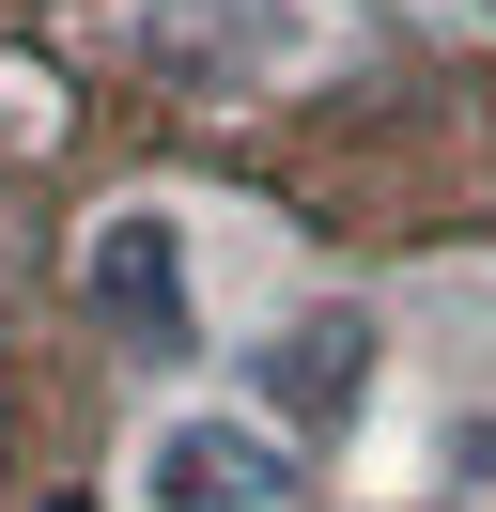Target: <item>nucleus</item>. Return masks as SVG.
Here are the masks:
<instances>
[{
  "mask_svg": "<svg viewBox=\"0 0 496 512\" xmlns=\"http://www.w3.org/2000/svg\"><path fill=\"white\" fill-rule=\"evenodd\" d=\"M93 311H109L124 342L186 357V326H202V295H186V233H171V218H109V233H93Z\"/></svg>",
  "mask_w": 496,
  "mask_h": 512,
  "instance_id": "1",
  "label": "nucleus"
},
{
  "mask_svg": "<svg viewBox=\"0 0 496 512\" xmlns=\"http://www.w3.org/2000/svg\"><path fill=\"white\" fill-rule=\"evenodd\" d=\"M140 481H155V512H264V497H279V450L233 435V419H171Z\"/></svg>",
  "mask_w": 496,
  "mask_h": 512,
  "instance_id": "2",
  "label": "nucleus"
},
{
  "mask_svg": "<svg viewBox=\"0 0 496 512\" xmlns=\"http://www.w3.org/2000/svg\"><path fill=\"white\" fill-rule=\"evenodd\" d=\"M357 357H372V326H357V311H326V326H279V342H264V404L326 435V419L357 404Z\"/></svg>",
  "mask_w": 496,
  "mask_h": 512,
  "instance_id": "3",
  "label": "nucleus"
}]
</instances>
